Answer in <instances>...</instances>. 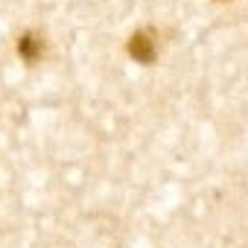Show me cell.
Returning a JSON list of instances; mask_svg holds the SVG:
<instances>
[{
	"label": "cell",
	"mask_w": 248,
	"mask_h": 248,
	"mask_svg": "<svg viewBox=\"0 0 248 248\" xmlns=\"http://www.w3.org/2000/svg\"><path fill=\"white\" fill-rule=\"evenodd\" d=\"M129 56L135 59V62H140V64H152L155 59H158V47H155V41H152V35L149 32H135L132 38H129Z\"/></svg>",
	"instance_id": "6da1fadb"
},
{
	"label": "cell",
	"mask_w": 248,
	"mask_h": 248,
	"mask_svg": "<svg viewBox=\"0 0 248 248\" xmlns=\"http://www.w3.org/2000/svg\"><path fill=\"white\" fill-rule=\"evenodd\" d=\"M18 53H21L24 62H38L41 53H44V41H41L35 32H27V35H21V41H18Z\"/></svg>",
	"instance_id": "7a4b0ae2"
}]
</instances>
